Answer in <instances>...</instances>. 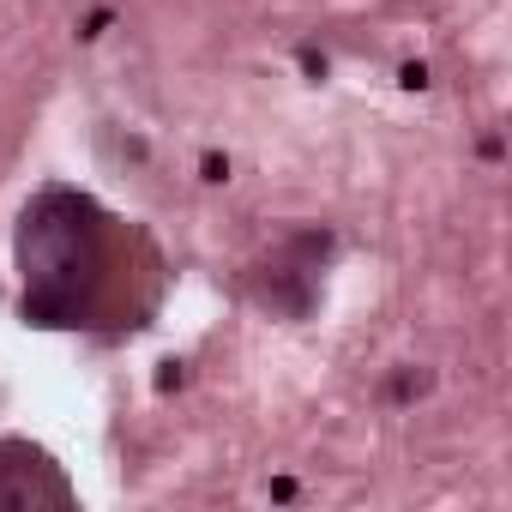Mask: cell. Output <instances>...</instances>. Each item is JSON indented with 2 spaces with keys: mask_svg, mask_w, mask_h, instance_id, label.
Listing matches in <instances>:
<instances>
[{
  "mask_svg": "<svg viewBox=\"0 0 512 512\" xmlns=\"http://www.w3.org/2000/svg\"><path fill=\"white\" fill-rule=\"evenodd\" d=\"M19 266V314L43 332H91L127 338L151 326L169 290L163 247L97 193L43 187L25 199L13 229Z\"/></svg>",
  "mask_w": 512,
  "mask_h": 512,
  "instance_id": "6da1fadb",
  "label": "cell"
},
{
  "mask_svg": "<svg viewBox=\"0 0 512 512\" xmlns=\"http://www.w3.org/2000/svg\"><path fill=\"white\" fill-rule=\"evenodd\" d=\"M43 506H79L73 476L61 458L25 434H0V512H43Z\"/></svg>",
  "mask_w": 512,
  "mask_h": 512,
  "instance_id": "7a4b0ae2",
  "label": "cell"
}]
</instances>
